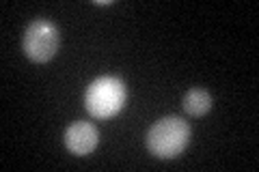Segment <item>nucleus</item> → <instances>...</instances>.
<instances>
[{
    "label": "nucleus",
    "instance_id": "7ed1b4c3",
    "mask_svg": "<svg viewBox=\"0 0 259 172\" xmlns=\"http://www.w3.org/2000/svg\"><path fill=\"white\" fill-rule=\"evenodd\" d=\"M61 45V32L50 20H35L24 30V54L35 63H48Z\"/></svg>",
    "mask_w": 259,
    "mask_h": 172
},
{
    "label": "nucleus",
    "instance_id": "f257e3e1",
    "mask_svg": "<svg viewBox=\"0 0 259 172\" xmlns=\"http://www.w3.org/2000/svg\"><path fill=\"white\" fill-rule=\"evenodd\" d=\"M188 140H190L188 123L177 117H166L151 125L147 138H145V144H147L153 157L173 159L184 153V149L188 146Z\"/></svg>",
    "mask_w": 259,
    "mask_h": 172
},
{
    "label": "nucleus",
    "instance_id": "f03ea898",
    "mask_svg": "<svg viewBox=\"0 0 259 172\" xmlns=\"http://www.w3.org/2000/svg\"><path fill=\"white\" fill-rule=\"evenodd\" d=\"M125 97H127V91H125L123 82L119 78L104 76V78H97L95 82H91V86L87 88L84 103H87V110L91 117L110 119L121 112V108H123V103H125Z\"/></svg>",
    "mask_w": 259,
    "mask_h": 172
},
{
    "label": "nucleus",
    "instance_id": "39448f33",
    "mask_svg": "<svg viewBox=\"0 0 259 172\" xmlns=\"http://www.w3.org/2000/svg\"><path fill=\"white\" fill-rule=\"evenodd\" d=\"M184 110L190 114V117H205L212 108V97L205 88H190L188 93L184 95Z\"/></svg>",
    "mask_w": 259,
    "mask_h": 172
},
{
    "label": "nucleus",
    "instance_id": "20e7f679",
    "mask_svg": "<svg viewBox=\"0 0 259 172\" xmlns=\"http://www.w3.org/2000/svg\"><path fill=\"white\" fill-rule=\"evenodd\" d=\"M97 142H100V134H97L95 125L87 121L74 123L65 132V146L74 155H89L97 146Z\"/></svg>",
    "mask_w": 259,
    "mask_h": 172
}]
</instances>
